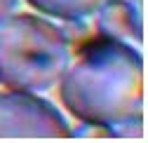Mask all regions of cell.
<instances>
[{"label":"cell","mask_w":148,"mask_h":143,"mask_svg":"<svg viewBox=\"0 0 148 143\" xmlns=\"http://www.w3.org/2000/svg\"><path fill=\"white\" fill-rule=\"evenodd\" d=\"M16 5H19V0H0V24H3L7 16H12Z\"/></svg>","instance_id":"obj_7"},{"label":"cell","mask_w":148,"mask_h":143,"mask_svg":"<svg viewBox=\"0 0 148 143\" xmlns=\"http://www.w3.org/2000/svg\"><path fill=\"white\" fill-rule=\"evenodd\" d=\"M64 115L31 92L0 94V138H68Z\"/></svg>","instance_id":"obj_3"},{"label":"cell","mask_w":148,"mask_h":143,"mask_svg":"<svg viewBox=\"0 0 148 143\" xmlns=\"http://www.w3.org/2000/svg\"><path fill=\"white\" fill-rule=\"evenodd\" d=\"M106 3L108 0H28V5H33L35 10L64 21L87 19V16L97 14V10Z\"/></svg>","instance_id":"obj_5"},{"label":"cell","mask_w":148,"mask_h":143,"mask_svg":"<svg viewBox=\"0 0 148 143\" xmlns=\"http://www.w3.org/2000/svg\"><path fill=\"white\" fill-rule=\"evenodd\" d=\"M110 136H134V138H141L143 136V120L141 115L136 117H127L118 124H110Z\"/></svg>","instance_id":"obj_6"},{"label":"cell","mask_w":148,"mask_h":143,"mask_svg":"<svg viewBox=\"0 0 148 143\" xmlns=\"http://www.w3.org/2000/svg\"><path fill=\"white\" fill-rule=\"evenodd\" d=\"M59 99L82 124L110 127L143 108V61L113 38L89 40L59 80Z\"/></svg>","instance_id":"obj_1"},{"label":"cell","mask_w":148,"mask_h":143,"mask_svg":"<svg viewBox=\"0 0 148 143\" xmlns=\"http://www.w3.org/2000/svg\"><path fill=\"white\" fill-rule=\"evenodd\" d=\"M71 63L68 38L47 19L12 14L0 24V84L14 92H47Z\"/></svg>","instance_id":"obj_2"},{"label":"cell","mask_w":148,"mask_h":143,"mask_svg":"<svg viewBox=\"0 0 148 143\" xmlns=\"http://www.w3.org/2000/svg\"><path fill=\"white\" fill-rule=\"evenodd\" d=\"M141 10L127 0H108L106 5L97 10L99 19L97 26L103 38L113 40H143V24H141Z\"/></svg>","instance_id":"obj_4"}]
</instances>
